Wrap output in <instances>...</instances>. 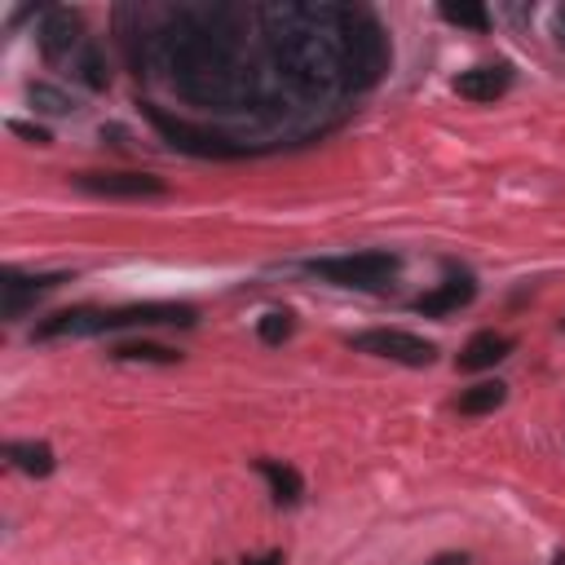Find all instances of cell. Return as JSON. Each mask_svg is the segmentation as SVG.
I'll use <instances>...</instances> for the list:
<instances>
[{"label":"cell","mask_w":565,"mask_h":565,"mask_svg":"<svg viewBox=\"0 0 565 565\" xmlns=\"http://www.w3.org/2000/svg\"><path fill=\"white\" fill-rule=\"evenodd\" d=\"M508 402V385L503 380H477V385H468L464 394H459V416H490V411H499Z\"/></svg>","instance_id":"obj_15"},{"label":"cell","mask_w":565,"mask_h":565,"mask_svg":"<svg viewBox=\"0 0 565 565\" xmlns=\"http://www.w3.org/2000/svg\"><path fill=\"white\" fill-rule=\"evenodd\" d=\"M243 565H282V552H265V556H256V561H243Z\"/></svg>","instance_id":"obj_25"},{"label":"cell","mask_w":565,"mask_h":565,"mask_svg":"<svg viewBox=\"0 0 565 565\" xmlns=\"http://www.w3.org/2000/svg\"><path fill=\"white\" fill-rule=\"evenodd\" d=\"M27 102H32V111H41V115H71V111H76V98L63 93L58 85H45V80L27 85Z\"/></svg>","instance_id":"obj_18"},{"label":"cell","mask_w":565,"mask_h":565,"mask_svg":"<svg viewBox=\"0 0 565 565\" xmlns=\"http://www.w3.org/2000/svg\"><path fill=\"white\" fill-rule=\"evenodd\" d=\"M195 310L177 301H146V306H124V310H102L98 336L102 332H129V328H195Z\"/></svg>","instance_id":"obj_6"},{"label":"cell","mask_w":565,"mask_h":565,"mask_svg":"<svg viewBox=\"0 0 565 565\" xmlns=\"http://www.w3.org/2000/svg\"><path fill=\"white\" fill-rule=\"evenodd\" d=\"M350 350L354 354H372V358H389V363H402V367H429L437 358V345L416 336V332H402V328H372V332H358L350 336Z\"/></svg>","instance_id":"obj_5"},{"label":"cell","mask_w":565,"mask_h":565,"mask_svg":"<svg viewBox=\"0 0 565 565\" xmlns=\"http://www.w3.org/2000/svg\"><path fill=\"white\" fill-rule=\"evenodd\" d=\"M292 328H297V323H292V314H288V310H269V314L256 323V336H261L265 345H282V341L292 336Z\"/></svg>","instance_id":"obj_21"},{"label":"cell","mask_w":565,"mask_h":565,"mask_svg":"<svg viewBox=\"0 0 565 565\" xmlns=\"http://www.w3.org/2000/svg\"><path fill=\"white\" fill-rule=\"evenodd\" d=\"M67 282V274H19V269H5L0 274V314H5L10 323L23 319L41 297L58 292Z\"/></svg>","instance_id":"obj_8"},{"label":"cell","mask_w":565,"mask_h":565,"mask_svg":"<svg viewBox=\"0 0 565 565\" xmlns=\"http://www.w3.org/2000/svg\"><path fill=\"white\" fill-rule=\"evenodd\" d=\"M429 565H468V556H464V552H446V556L429 561Z\"/></svg>","instance_id":"obj_24"},{"label":"cell","mask_w":565,"mask_h":565,"mask_svg":"<svg viewBox=\"0 0 565 565\" xmlns=\"http://www.w3.org/2000/svg\"><path fill=\"white\" fill-rule=\"evenodd\" d=\"M98 319H102V310H89V306H80V310H63V314H54V319H45V323L36 328V341L98 336Z\"/></svg>","instance_id":"obj_13"},{"label":"cell","mask_w":565,"mask_h":565,"mask_svg":"<svg viewBox=\"0 0 565 565\" xmlns=\"http://www.w3.org/2000/svg\"><path fill=\"white\" fill-rule=\"evenodd\" d=\"M146 120H151L155 133H159L173 151H181V155H195V159H239V155H243V146H230V137L208 133V129H199V124H190V120L164 115L159 107H146Z\"/></svg>","instance_id":"obj_4"},{"label":"cell","mask_w":565,"mask_h":565,"mask_svg":"<svg viewBox=\"0 0 565 565\" xmlns=\"http://www.w3.org/2000/svg\"><path fill=\"white\" fill-rule=\"evenodd\" d=\"M451 27H468V32H486L490 27V14H486V5H473V0H442V10H437Z\"/></svg>","instance_id":"obj_20"},{"label":"cell","mask_w":565,"mask_h":565,"mask_svg":"<svg viewBox=\"0 0 565 565\" xmlns=\"http://www.w3.org/2000/svg\"><path fill=\"white\" fill-rule=\"evenodd\" d=\"M5 455H10V464H14L19 473H27V477H49V473L58 468L49 442H10Z\"/></svg>","instance_id":"obj_14"},{"label":"cell","mask_w":565,"mask_h":565,"mask_svg":"<svg viewBox=\"0 0 565 565\" xmlns=\"http://www.w3.org/2000/svg\"><path fill=\"white\" fill-rule=\"evenodd\" d=\"M552 36H556V41L565 45V5H561V10L552 14Z\"/></svg>","instance_id":"obj_23"},{"label":"cell","mask_w":565,"mask_h":565,"mask_svg":"<svg viewBox=\"0 0 565 565\" xmlns=\"http://www.w3.org/2000/svg\"><path fill=\"white\" fill-rule=\"evenodd\" d=\"M473 297H477L473 274H446L433 292H424V297H416V301H411V310H416V314H424V319H446V314H455V310L473 306Z\"/></svg>","instance_id":"obj_10"},{"label":"cell","mask_w":565,"mask_h":565,"mask_svg":"<svg viewBox=\"0 0 565 565\" xmlns=\"http://www.w3.org/2000/svg\"><path fill=\"white\" fill-rule=\"evenodd\" d=\"M512 89V67L508 63H486V67H473L455 80V93L468 98V102H495Z\"/></svg>","instance_id":"obj_11"},{"label":"cell","mask_w":565,"mask_h":565,"mask_svg":"<svg viewBox=\"0 0 565 565\" xmlns=\"http://www.w3.org/2000/svg\"><path fill=\"white\" fill-rule=\"evenodd\" d=\"M256 468H261V477L269 481V490H274V499H278V503H301V495H306V481H301V473H297L292 464L261 459Z\"/></svg>","instance_id":"obj_16"},{"label":"cell","mask_w":565,"mask_h":565,"mask_svg":"<svg viewBox=\"0 0 565 565\" xmlns=\"http://www.w3.org/2000/svg\"><path fill=\"white\" fill-rule=\"evenodd\" d=\"M256 19L274 71L306 98L363 93L389 67L385 32L358 5H265Z\"/></svg>","instance_id":"obj_1"},{"label":"cell","mask_w":565,"mask_h":565,"mask_svg":"<svg viewBox=\"0 0 565 565\" xmlns=\"http://www.w3.org/2000/svg\"><path fill=\"white\" fill-rule=\"evenodd\" d=\"M111 358H115V363H159V367L181 363L177 350H164V345H151V341H129V345H120Z\"/></svg>","instance_id":"obj_19"},{"label":"cell","mask_w":565,"mask_h":565,"mask_svg":"<svg viewBox=\"0 0 565 565\" xmlns=\"http://www.w3.org/2000/svg\"><path fill=\"white\" fill-rule=\"evenodd\" d=\"M512 350H517L512 336H503V332H477V336L464 345V354H459V372H490V367H499Z\"/></svg>","instance_id":"obj_12"},{"label":"cell","mask_w":565,"mask_h":565,"mask_svg":"<svg viewBox=\"0 0 565 565\" xmlns=\"http://www.w3.org/2000/svg\"><path fill=\"white\" fill-rule=\"evenodd\" d=\"M306 274L336 282V288H358V292H376L398 274V256L394 252H350V256H323L310 261Z\"/></svg>","instance_id":"obj_3"},{"label":"cell","mask_w":565,"mask_h":565,"mask_svg":"<svg viewBox=\"0 0 565 565\" xmlns=\"http://www.w3.org/2000/svg\"><path fill=\"white\" fill-rule=\"evenodd\" d=\"M247 14L234 5H177L159 27V58L181 98L217 111L261 102V80L243 58Z\"/></svg>","instance_id":"obj_2"},{"label":"cell","mask_w":565,"mask_h":565,"mask_svg":"<svg viewBox=\"0 0 565 565\" xmlns=\"http://www.w3.org/2000/svg\"><path fill=\"white\" fill-rule=\"evenodd\" d=\"M10 133H19V137H27V142H36V146H49V133H45L41 124H27V120H10Z\"/></svg>","instance_id":"obj_22"},{"label":"cell","mask_w":565,"mask_h":565,"mask_svg":"<svg viewBox=\"0 0 565 565\" xmlns=\"http://www.w3.org/2000/svg\"><path fill=\"white\" fill-rule=\"evenodd\" d=\"M76 190L93 195V199H164L168 186L151 173H76L71 177Z\"/></svg>","instance_id":"obj_7"},{"label":"cell","mask_w":565,"mask_h":565,"mask_svg":"<svg viewBox=\"0 0 565 565\" xmlns=\"http://www.w3.org/2000/svg\"><path fill=\"white\" fill-rule=\"evenodd\" d=\"M36 45H41L45 63H76V54L89 45L80 14H76V10H49V14L41 19Z\"/></svg>","instance_id":"obj_9"},{"label":"cell","mask_w":565,"mask_h":565,"mask_svg":"<svg viewBox=\"0 0 565 565\" xmlns=\"http://www.w3.org/2000/svg\"><path fill=\"white\" fill-rule=\"evenodd\" d=\"M71 71H76V80H80L85 89H93V93H102V89L111 85V71H107V58H102L98 45H85V49L76 54Z\"/></svg>","instance_id":"obj_17"}]
</instances>
